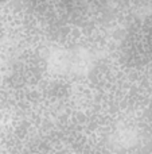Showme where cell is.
Instances as JSON below:
<instances>
[{
    "label": "cell",
    "mask_w": 152,
    "mask_h": 154,
    "mask_svg": "<svg viewBox=\"0 0 152 154\" xmlns=\"http://www.w3.org/2000/svg\"><path fill=\"white\" fill-rule=\"evenodd\" d=\"M0 35H1V31H0Z\"/></svg>",
    "instance_id": "obj_1"
}]
</instances>
